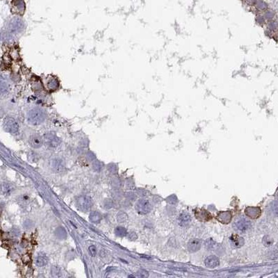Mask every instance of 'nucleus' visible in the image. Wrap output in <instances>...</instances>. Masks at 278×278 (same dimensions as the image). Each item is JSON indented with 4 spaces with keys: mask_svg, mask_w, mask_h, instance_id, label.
Here are the masks:
<instances>
[{
    "mask_svg": "<svg viewBox=\"0 0 278 278\" xmlns=\"http://www.w3.org/2000/svg\"><path fill=\"white\" fill-rule=\"evenodd\" d=\"M13 188L12 185L9 184L8 183H4L2 184V192L4 193V194H6V195H8L10 194L13 190Z\"/></svg>",
    "mask_w": 278,
    "mask_h": 278,
    "instance_id": "20",
    "label": "nucleus"
},
{
    "mask_svg": "<svg viewBox=\"0 0 278 278\" xmlns=\"http://www.w3.org/2000/svg\"><path fill=\"white\" fill-rule=\"evenodd\" d=\"M117 220L119 222H124L127 221V216L124 212H120L117 215Z\"/></svg>",
    "mask_w": 278,
    "mask_h": 278,
    "instance_id": "24",
    "label": "nucleus"
},
{
    "mask_svg": "<svg viewBox=\"0 0 278 278\" xmlns=\"http://www.w3.org/2000/svg\"><path fill=\"white\" fill-rule=\"evenodd\" d=\"M136 210L141 214H147L152 210V205L147 200L141 199L136 203Z\"/></svg>",
    "mask_w": 278,
    "mask_h": 278,
    "instance_id": "5",
    "label": "nucleus"
},
{
    "mask_svg": "<svg viewBox=\"0 0 278 278\" xmlns=\"http://www.w3.org/2000/svg\"><path fill=\"white\" fill-rule=\"evenodd\" d=\"M76 205L83 212L89 211L93 205V202L90 197L86 195L79 196L76 200Z\"/></svg>",
    "mask_w": 278,
    "mask_h": 278,
    "instance_id": "4",
    "label": "nucleus"
},
{
    "mask_svg": "<svg viewBox=\"0 0 278 278\" xmlns=\"http://www.w3.org/2000/svg\"><path fill=\"white\" fill-rule=\"evenodd\" d=\"M179 224L182 226H186L189 225V223L191 221V218L189 216V214L187 213L183 212L179 216L178 218Z\"/></svg>",
    "mask_w": 278,
    "mask_h": 278,
    "instance_id": "16",
    "label": "nucleus"
},
{
    "mask_svg": "<svg viewBox=\"0 0 278 278\" xmlns=\"http://www.w3.org/2000/svg\"><path fill=\"white\" fill-rule=\"evenodd\" d=\"M205 265L208 268H215L219 265V259L214 255H211L205 259Z\"/></svg>",
    "mask_w": 278,
    "mask_h": 278,
    "instance_id": "15",
    "label": "nucleus"
},
{
    "mask_svg": "<svg viewBox=\"0 0 278 278\" xmlns=\"http://www.w3.org/2000/svg\"><path fill=\"white\" fill-rule=\"evenodd\" d=\"M44 141L47 146L50 147H56L61 144V139L52 132H49L44 135Z\"/></svg>",
    "mask_w": 278,
    "mask_h": 278,
    "instance_id": "6",
    "label": "nucleus"
},
{
    "mask_svg": "<svg viewBox=\"0 0 278 278\" xmlns=\"http://www.w3.org/2000/svg\"><path fill=\"white\" fill-rule=\"evenodd\" d=\"M230 241L232 246L236 248H241L244 244L243 238L237 234L232 236L230 237Z\"/></svg>",
    "mask_w": 278,
    "mask_h": 278,
    "instance_id": "13",
    "label": "nucleus"
},
{
    "mask_svg": "<svg viewBox=\"0 0 278 278\" xmlns=\"http://www.w3.org/2000/svg\"><path fill=\"white\" fill-rule=\"evenodd\" d=\"M88 250H89V252H90V254H91L93 257L96 256L97 248H96V247L95 246V245H90V246L88 248Z\"/></svg>",
    "mask_w": 278,
    "mask_h": 278,
    "instance_id": "31",
    "label": "nucleus"
},
{
    "mask_svg": "<svg viewBox=\"0 0 278 278\" xmlns=\"http://www.w3.org/2000/svg\"><path fill=\"white\" fill-rule=\"evenodd\" d=\"M59 82L56 77L54 76H48L45 79V86L50 91H54L59 87Z\"/></svg>",
    "mask_w": 278,
    "mask_h": 278,
    "instance_id": "9",
    "label": "nucleus"
},
{
    "mask_svg": "<svg viewBox=\"0 0 278 278\" xmlns=\"http://www.w3.org/2000/svg\"><path fill=\"white\" fill-rule=\"evenodd\" d=\"M25 24L21 18L18 17L13 18L8 24V31L12 34H20L24 30Z\"/></svg>",
    "mask_w": 278,
    "mask_h": 278,
    "instance_id": "2",
    "label": "nucleus"
},
{
    "mask_svg": "<svg viewBox=\"0 0 278 278\" xmlns=\"http://www.w3.org/2000/svg\"><path fill=\"white\" fill-rule=\"evenodd\" d=\"M200 246H201V241L199 239L193 238L192 240H190L188 243V249L191 253H195V252L199 250Z\"/></svg>",
    "mask_w": 278,
    "mask_h": 278,
    "instance_id": "11",
    "label": "nucleus"
},
{
    "mask_svg": "<svg viewBox=\"0 0 278 278\" xmlns=\"http://www.w3.org/2000/svg\"><path fill=\"white\" fill-rule=\"evenodd\" d=\"M266 8H267V6H266V4H264V3L261 2V3H259V4H258V8H259L260 10H261V11L266 10Z\"/></svg>",
    "mask_w": 278,
    "mask_h": 278,
    "instance_id": "35",
    "label": "nucleus"
},
{
    "mask_svg": "<svg viewBox=\"0 0 278 278\" xmlns=\"http://www.w3.org/2000/svg\"><path fill=\"white\" fill-rule=\"evenodd\" d=\"M3 127L6 131L13 135H16L20 131V125L18 121L12 117H6L3 122Z\"/></svg>",
    "mask_w": 278,
    "mask_h": 278,
    "instance_id": "3",
    "label": "nucleus"
},
{
    "mask_svg": "<svg viewBox=\"0 0 278 278\" xmlns=\"http://www.w3.org/2000/svg\"><path fill=\"white\" fill-rule=\"evenodd\" d=\"M29 200V197L28 195H21L18 199V201L22 203V205L24 204H28Z\"/></svg>",
    "mask_w": 278,
    "mask_h": 278,
    "instance_id": "27",
    "label": "nucleus"
},
{
    "mask_svg": "<svg viewBox=\"0 0 278 278\" xmlns=\"http://www.w3.org/2000/svg\"><path fill=\"white\" fill-rule=\"evenodd\" d=\"M51 275L54 277H60L62 275L61 269L59 266H53L51 268Z\"/></svg>",
    "mask_w": 278,
    "mask_h": 278,
    "instance_id": "23",
    "label": "nucleus"
},
{
    "mask_svg": "<svg viewBox=\"0 0 278 278\" xmlns=\"http://www.w3.org/2000/svg\"><path fill=\"white\" fill-rule=\"evenodd\" d=\"M234 227L239 232H245L251 227V222L246 219L241 218L235 222Z\"/></svg>",
    "mask_w": 278,
    "mask_h": 278,
    "instance_id": "7",
    "label": "nucleus"
},
{
    "mask_svg": "<svg viewBox=\"0 0 278 278\" xmlns=\"http://www.w3.org/2000/svg\"><path fill=\"white\" fill-rule=\"evenodd\" d=\"M115 234L117 237H123L127 234V229L123 227H118L115 229Z\"/></svg>",
    "mask_w": 278,
    "mask_h": 278,
    "instance_id": "21",
    "label": "nucleus"
},
{
    "mask_svg": "<svg viewBox=\"0 0 278 278\" xmlns=\"http://www.w3.org/2000/svg\"><path fill=\"white\" fill-rule=\"evenodd\" d=\"M273 16H274V15L272 12H267V13H266V14H265V18H266V19H267L268 20H272Z\"/></svg>",
    "mask_w": 278,
    "mask_h": 278,
    "instance_id": "34",
    "label": "nucleus"
},
{
    "mask_svg": "<svg viewBox=\"0 0 278 278\" xmlns=\"http://www.w3.org/2000/svg\"><path fill=\"white\" fill-rule=\"evenodd\" d=\"M271 210L275 216H278V202L275 201L271 204Z\"/></svg>",
    "mask_w": 278,
    "mask_h": 278,
    "instance_id": "26",
    "label": "nucleus"
},
{
    "mask_svg": "<svg viewBox=\"0 0 278 278\" xmlns=\"http://www.w3.org/2000/svg\"><path fill=\"white\" fill-rule=\"evenodd\" d=\"M231 214L229 212H221L218 216V220L222 223H228L231 221Z\"/></svg>",
    "mask_w": 278,
    "mask_h": 278,
    "instance_id": "19",
    "label": "nucleus"
},
{
    "mask_svg": "<svg viewBox=\"0 0 278 278\" xmlns=\"http://www.w3.org/2000/svg\"><path fill=\"white\" fill-rule=\"evenodd\" d=\"M264 243L266 246H270L273 243V239L266 236L264 238Z\"/></svg>",
    "mask_w": 278,
    "mask_h": 278,
    "instance_id": "28",
    "label": "nucleus"
},
{
    "mask_svg": "<svg viewBox=\"0 0 278 278\" xmlns=\"http://www.w3.org/2000/svg\"><path fill=\"white\" fill-rule=\"evenodd\" d=\"M52 168L56 171H59L61 170H62V168H63V165L62 163V161H61L59 159H54L53 161Z\"/></svg>",
    "mask_w": 278,
    "mask_h": 278,
    "instance_id": "22",
    "label": "nucleus"
},
{
    "mask_svg": "<svg viewBox=\"0 0 278 278\" xmlns=\"http://www.w3.org/2000/svg\"><path fill=\"white\" fill-rule=\"evenodd\" d=\"M47 117V114L44 109L34 107L30 109L27 114V122L31 125L38 126L43 124Z\"/></svg>",
    "mask_w": 278,
    "mask_h": 278,
    "instance_id": "1",
    "label": "nucleus"
},
{
    "mask_svg": "<svg viewBox=\"0 0 278 278\" xmlns=\"http://www.w3.org/2000/svg\"><path fill=\"white\" fill-rule=\"evenodd\" d=\"M195 216L200 221H208L211 218V216L210 215L209 212L201 210L200 211L195 212Z\"/></svg>",
    "mask_w": 278,
    "mask_h": 278,
    "instance_id": "17",
    "label": "nucleus"
},
{
    "mask_svg": "<svg viewBox=\"0 0 278 278\" xmlns=\"http://www.w3.org/2000/svg\"><path fill=\"white\" fill-rule=\"evenodd\" d=\"M268 27L271 31H277L278 29V23L275 21H270L268 24Z\"/></svg>",
    "mask_w": 278,
    "mask_h": 278,
    "instance_id": "25",
    "label": "nucleus"
},
{
    "mask_svg": "<svg viewBox=\"0 0 278 278\" xmlns=\"http://www.w3.org/2000/svg\"><path fill=\"white\" fill-rule=\"evenodd\" d=\"M277 246H278V245H277Z\"/></svg>",
    "mask_w": 278,
    "mask_h": 278,
    "instance_id": "37",
    "label": "nucleus"
},
{
    "mask_svg": "<svg viewBox=\"0 0 278 278\" xmlns=\"http://www.w3.org/2000/svg\"><path fill=\"white\" fill-rule=\"evenodd\" d=\"M43 141L44 139L43 137L38 134L31 135L29 137V143L30 146L34 148V149H38V148L43 146Z\"/></svg>",
    "mask_w": 278,
    "mask_h": 278,
    "instance_id": "8",
    "label": "nucleus"
},
{
    "mask_svg": "<svg viewBox=\"0 0 278 278\" xmlns=\"http://www.w3.org/2000/svg\"><path fill=\"white\" fill-rule=\"evenodd\" d=\"M128 238L131 241H134L137 238V236L135 232H130V233H129L128 234Z\"/></svg>",
    "mask_w": 278,
    "mask_h": 278,
    "instance_id": "33",
    "label": "nucleus"
},
{
    "mask_svg": "<svg viewBox=\"0 0 278 278\" xmlns=\"http://www.w3.org/2000/svg\"><path fill=\"white\" fill-rule=\"evenodd\" d=\"M261 210L257 207H248L245 209V214L252 218H257L260 216Z\"/></svg>",
    "mask_w": 278,
    "mask_h": 278,
    "instance_id": "14",
    "label": "nucleus"
},
{
    "mask_svg": "<svg viewBox=\"0 0 278 278\" xmlns=\"http://www.w3.org/2000/svg\"><path fill=\"white\" fill-rule=\"evenodd\" d=\"M277 195H278V192H277Z\"/></svg>",
    "mask_w": 278,
    "mask_h": 278,
    "instance_id": "36",
    "label": "nucleus"
},
{
    "mask_svg": "<svg viewBox=\"0 0 278 278\" xmlns=\"http://www.w3.org/2000/svg\"><path fill=\"white\" fill-rule=\"evenodd\" d=\"M1 88V94L2 96L7 95L10 92L11 83L4 75H2L1 77V88Z\"/></svg>",
    "mask_w": 278,
    "mask_h": 278,
    "instance_id": "10",
    "label": "nucleus"
},
{
    "mask_svg": "<svg viewBox=\"0 0 278 278\" xmlns=\"http://www.w3.org/2000/svg\"><path fill=\"white\" fill-rule=\"evenodd\" d=\"M48 262V258L47 255L43 253H38L35 258V264L39 267L45 266V265H47Z\"/></svg>",
    "mask_w": 278,
    "mask_h": 278,
    "instance_id": "12",
    "label": "nucleus"
},
{
    "mask_svg": "<svg viewBox=\"0 0 278 278\" xmlns=\"http://www.w3.org/2000/svg\"><path fill=\"white\" fill-rule=\"evenodd\" d=\"M136 276L140 277H148V273L147 272L146 270H139L138 272H137Z\"/></svg>",
    "mask_w": 278,
    "mask_h": 278,
    "instance_id": "30",
    "label": "nucleus"
},
{
    "mask_svg": "<svg viewBox=\"0 0 278 278\" xmlns=\"http://www.w3.org/2000/svg\"><path fill=\"white\" fill-rule=\"evenodd\" d=\"M89 219L93 223H99L102 219V215L97 211H91L89 216Z\"/></svg>",
    "mask_w": 278,
    "mask_h": 278,
    "instance_id": "18",
    "label": "nucleus"
},
{
    "mask_svg": "<svg viewBox=\"0 0 278 278\" xmlns=\"http://www.w3.org/2000/svg\"><path fill=\"white\" fill-rule=\"evenodd\" d=\"M256 20H257V22L258 24L262 25L264 23V20H264V18L262 17V16H258V17L256 19Z\"/></svg>",
    "mask_w": 278,
    "mask_h": 278,
    "instance_id": "32",
    "label": "nucleus"
},
{
    "mask_svg": "<svg viewBox=\"0 0 278 278\" xmlns=\"http://www.w3.org/2000/svg\"><path fill=\"white\" fill-rule=\"evenodd\" d=\"M93 168H94V170H95L97 171H99L102 168V163H100L99 161H96L95 162L93 163Z\"/></svg>",
    "mask_w": 278,
    "mask_h": 278,
    "instance_id": "29",
    "label": "nucleus"
}]
</instances>
